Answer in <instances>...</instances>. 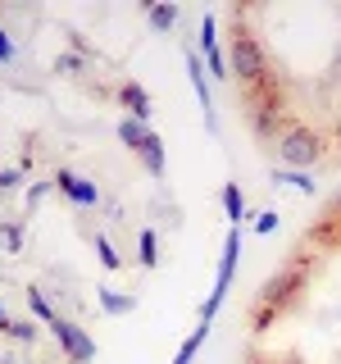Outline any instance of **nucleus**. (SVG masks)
Listing matches in <instances>:
<instances>
[{"mask_svg":"<svg viewBox=\"0 0 341 364\" xmlns=\"http://www.w3.org/2000/svg\"><path fill=\"white\" fill-rule=\"evenodd\" d=\"M136 159H141V168H146L151 178H164V168H168V159H164V136L151 132V136H146V146L136 151Z\"/></svg>","mask_w":341,"mask_h":364,"instance_id":"obj_10","label":"nucleus"},{"mask_svg":"<svg viewBox=\"0 0 341 364\" xmlns=\"http://www.w3.org/2000/svg\"><path fill=\"white\" fill-rule=\"evenodd\" d=\"M146 136H151V123H136V119H119V141L128 146V151L136 155L146 146Z\"/></svg>","mask_w":341,"mask_h":364,"instance_id":"obj_12","label":"nucleus"},{"mask_svg":"<svg viewBox=\"0 0 341 364\" xmlns=\"http://www.w3.org/2000/svg\"><path fill=\"white\" fill-rule=\"evenodd\" d=\"M187 55V77H191V87H196V100H200V109H205V123H210V132L219 128V114H214V96H210V73H205V60L196 50H182Z\"/></svg>","mask_w":341,"mask_h":364,"instance_id":"obj_7","label":"nucleus"},{"mask_svg":"<svg viewBox=\"0 0 341 364\" xmlns=\"http://www.w3.org/2000/svg\"><path fill=\"white\" fill-rule=\"evenodd\" d=\"M96 296H100V310H105V314H128L132 310V296H119V291H114V287H96Z\"/></svg>","mask_w":341,"mask_h":364,"instance_id":"obj_15","label":"nucleus"},{"mask_svg":"<svg viewBox=\"0 0 341 364\" xmlns=\"http://www.w3.org/2000/svg\"><path fill=\"white\" fill-rule=\"evenodd\" d=\"M23 187V168H5L0 173V191H18Z\"/></svg>","mask_w":341,"mask_h":364,"instance_id":"obj_23","label":"nucleus"},{"mask_svg":"<svg viewBox=\"0 0 341 364\" xmlns=\"http://www.w3.org/2000/svg\"><path fill=\"white\" fill-rule=\"evenodd\" d=\"M45 328H50V337L60 341V350H64L68 364H91V360H96V341H91V333H87V328H77L73 318L55 314Z\"/></svg>","mask_w":341,"mask_h":364,"instance_id":"obj_5","label":"nucleus"},{"mask_svg":"<svg viewBox=\"0 0 341 364\" xmlns=\"http://www.w3.org/2000/svg\"><path fill=\"white\" fill-rule=\"evenodd\" d=\"M0 318H5V305H0Z\"/></svg>","mask_w":341,"mask_h":364,"instance_id":"obj_27","label":"nucleus"},{"mask_svg":"<svg viewBox=\"0 0 341 364\" xmlns=\"http://www.w3.org/2000/svg\"><path fill=\"white\" fill-rule=\"evenodd\" d=\"M55 191H60L64 200L82 205V210H91V205L100 200V187H96V182H91V178L73 173V168H55Z\"/></svg>","mask_w":341,"mask_h":364,"instance_id":"obj_6","label":"nucleus"},{"mask_svg":"<svg viewBox=\"0 0 341 364\" xmlns=\"http://www.w3.org/2000/svg\"><path fill=\"white\" fill-rule=\"evenodd\" d=\"M136 250H141V269H159V242H155V228H146L136 237Z\"/></svg>","mask_w":341,"mask_h":364,"instance_id":"obj_17","label":"nucleus"},{"mask_svg":"<svg viewBox=\"0 0 341 364\" xmlns=\"http://www.w3.org/2000/svg\"><path fill=\"white\" fill-rule=\"evenodd\" d=\"M269 364H310L305 355H278V360H269Z\"/></svg>","mask_w":341,"mask_h":364,"instance_id":"obj_26","label":"nucleus"},{"mask_svg":"<svg viewBox=\"0 0 341 364\" xmlns=\"http://www.w3.org/2000/svg\"><path fill=\"white\" fill-rule=\"evenodd\" d=\"M0 250L5 255H18L23 250V223H0Z\"/></svg>","mask_w":341,"mask_h":364,"instance_id":"obj_19","label":"nucleus"},{"mask_svg":"<svg viewBox=\"0 0 341 364\" xmlns=\"http://www.w3.org/2000/svg\"><path fill=\"white\" fill-rule=\"evenodd\" d=\"M146 18H151L155 32H168L178 23V5H146Z\"/></svg>","mask_w":341,"mask_h":364,"instance_id":"obj_16","label":"nucleus"},{"mask_svg":"<svg viewBox=\"0 0 341 364\" xmlns=\"http://www.w3.org/2000/svg\"><path fill=\"white\" fill-rule=\"evenodd\" d=\"M28 305H32V318H37V323H50V318H55V305L45 301L41 287H28Z\"/></svg>","mask_w":341,"mask_h":364,"instance_id":"obj_18","label":"nucleus"},{"mask_svg":"<svg viewBox=\"0 0 341 364\" xmlns=\"http://www.w3.org/2000/svg\"><path fill=\"white\" fill-rule=\"evenodd\" d=\"M328 155V136L310 128V123H287L278 136V159L287 168H296V173H310V168L318 164V159Z\"/></svg>","mask_w":341,"mask_h":364,"instance_id":"obj_2","label":"nucleus"},{"mask_svg":"<svg viewBox=\"0 0 341 364\" xmlns=\"http://www.w3.org/2000/svg\"><path fill=\"white\" fill-rule=\"evenodd\" d=\"M232 73L242 87H259L269 77V55L250 28H232Z\"/></svg>","mask_w":341,"mask_h":364,"instance_id":"obj_3","label":"nucleus"},{"mask_svg":"<svg viewBox=\"0 0 341 364\" xmlns=\"http://www.w3.org/2000/svg\"><path fill=\"white\" fill-rule=\"evenodd\" d=\"M200 50H205V68H210V77H232L227 73V60H223V50H219V23H214V14H205L200 18Z\"/></svg>","mask_w":341,"mask_h":364,"instance_id":"obj_8","label":"nucleus"},{"mask_svg":"<svg viewBox=\"0 0 341 364\" xmlns=\"http://www.w3.org/2000/svg\"><path fill=\"white\" fill-rule=\"evenodd\" d=\"M223 210H227V219H232V228H242V219H246V196H242V182H227V187H223Z\"/></svg>","mask_w":341,"mask_h":364,"instance_id":"obj_13","label":"nucleus"},{"mask_svg":"<svg viewBox=\"0 0 341 364\" xmlns=\"http://www.w3.org/2000/svg\"><path fill=\"white\" fill-rule=\"evenodd\" d=\"M14 41H9V32H0V64H14Z\"/></svg>","mask_w":341,"mask_h":364,"instance_id":"obj_25","label":"nucleus"},{"mask_svg":"<svg viewBox=\"0 0 341 364\" xmlns=\"http://www.w3.org/2000/svg\"><path fill=\"white\" fill-rule=\"evenodd\" d=\"M305 287H310V259H301V255H291L287 264H282L273 278L259 282V291H255V301H250V310H246V328L250 333H269L278 318H287L296 305L305 301Z\"/></svg>","mask_w":341,"mask_h":364,"instance_id":"obj_1","label":"nucleus"},{"mask_svg":"<svg viewBox=\"0 0 341 364\" xmlns=\"http://www.w3.org/2000/svg\"><path fill=\"white\" fill-rule=\"evenodd\" d=\"M87 68V60L77 50H68V55H60V60H55V73H64V77H77Z\"/></svg>","mask_w":341,"mask_h":364,"instance_id":"obj_22","label":"nucleus"},{"mask_svg":"<svg viewBox=\"0 0 341 364\" xmlns=\"http://www.w3.org/2000/svg\"><path fill=\"white\" fill-rule=\"evenodd\" d=\"M273 182H282V187H296V191H314V178L310 173H296V168H278Z\"/></svg>","mask_w":341,"mask_h":364,"instance_id":"obj_20","label":"nucleus"},{"mask_svg":"<svg viewBox=\"0 0 341 364\" xmlns=\"http://www.w3.org/2000/svg\"><path fill=\"white\" fill-rule=\"evenodd\" d=\"M205 341H210V323H200L196 333L182 341V346H178V355H173V364H196V350L205 346Z\"/></svg>","mask_w":341,"mask_h":364,"instance_id":"obj_14","label":"nucleus"},{"mask_svg":"<svg viewBox=\"0 0 341 364\" xmlns=\"http://www.w3.org/2000/svg\"><path fill=\"white\" fill-rule=\"evenodd\" d=\"M91 246H96V255H100V264H105V269H123V259L114 255V246H109V237H105V232L91 237Z\"/></svg>","mask_w":341,"mask_h":364,"instance_id":"obj_21","label":"nucleus"},{"mask_svg":"<svg viewBox=\"0 0 341 364\" xmlns=\"http://www.w3.org/2000/svg\"><path fill=\"white\" fill-rule=\"evenodd\" d=\"M0 333H5L9 341H18V346H37V337H41L37 323H28V318H9V314L0 318Z\"/></svg>","mask_w":341,"mask_h":364,"instance_id":"obj_11","label":"nucleus"},{"mask_svg":"<svg viewBox=\"0 0 341 364\" xmlns=\"http://www.w3.org/2000/svg\"><path fill=\"white\" fill-rule=\"evenodd\" d=\"M255 232H278V214H273V210H264V214H259V219H255Z\"/></svg>","mask_w":341,"mask_h":364,"instance_id":"obj_24","label":"nucleus"},{"mask_svg":"<svg viewBox=\"0 0 341 364\" xmlns=\"http://www.w3.org/2000/svg\"><path fill=\"white\" fill-rule=\"evenodd\" d=\"M119 105L123 109H128V114H123V119H136V123H151V91H146L141 82H123L119 87Z\"/></svg>","mask_w":341,"mask_h":364,"instance_id":"obj_9","label":"nucleus"},{"mask_svg":"<svg viewBox=\"0 0 341 364\" xmlns=\"http://www.w3.org/2000/svg\"><path fill=\"white\" fill-rule=\"evenodd\" d=\"M237 255H242V228H227V237H223V264H219V278H214L210 301H205V310H200V323H214L219 305L227 301V287H232V278H237Z\"/></svg>","mask_w":341,"mask_h":364,"instance_id":"obj_4","label":"nucleus"}]
</instances>
